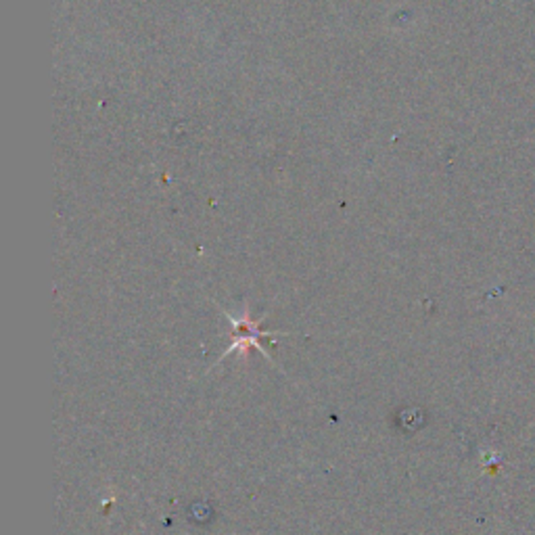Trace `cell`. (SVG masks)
<instances>
[{"mask_svg": "<svg viewBox=\"0 0 535 535\" xmlns=\"http://www.w3.org/2000/svg\"><path fill=\"white\" fill-rule=\"evenodd\" d=\"M229 318H230V323H232V345H230V350L226 352V353H232L234 350L245 352V350H249L251 345L253 347H259L258 339L259 337H268V334H270V333H262V331H259L258 324L251 323V318L247 316V314H245L243 318H232V316H229ZM259 350H262V347H259ZM264 356H268L266 352H264Z\"/></svg>", "mask_w": 535, "mask_h": 535, "instance_id": "obj_1", "label": "cell"}]
</instances>
